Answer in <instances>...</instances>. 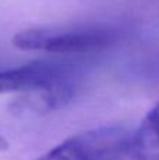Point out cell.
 <instances>
[{
    "mask_svg": "<svg viewBox=\"0 0 159 160\" xmlns=\"http://www.w3.org/2000/svg\"><path fill=\"white\" fill-rule=\"evenodd\" d=\"M128 136L123 128H97L65 139L38 160H120Z\"/></svg>",
    "mask_w": 159,
    "mask_h": 160,
    "instance_id": "3957f363",
    "label": "cell"
},
{
    "mask_svg": "<svg viewBox=\"0 0 159 160\" xmlns=\"http://www.w3.org/2000/svg\"><path fill=\"white\" fill-rule=\"evenodd\" d=\"M75 75L69 65L59 62H33L0 70V94L25 93V105L47 111L69 102L73 96Z\"/></svg>",
    "mask_w": 159,
    "mask_h": 160,
    "instance_id": "6da1fadb",
    "label": "cell"
},
{
    "mask_svg": "<svg viewBox=\"0 0 159 160\" xmlns=\"http://www.w3.org/2000/svg\"><path fill=\"white\" fill-rule=\"evenodd\" d=\"M127 160H159V102L130 133Z\"/></svg>",
    "mask_w": 159,
    "mask_h": 160,
    "instance_id": "277c9868",
    "label": "cell"
},
{
    "mask_svg": "<svg viewBox=\"0 0 159 160\" xmlns=\"http://www.w3.org/2000/svg\"><path fill=\"white\" fill-rule=\"evenodd\" d=\"M118 39V31L106 24H80L66 27H33L18 31L11 42L21 51L87 55L110 48Z\"/></svg>",
    "mask_w": 159,
    "mask_h": 160,
    "instance_id": "7a4b0ae2",
    "label": "cell"
}]
</instances>
